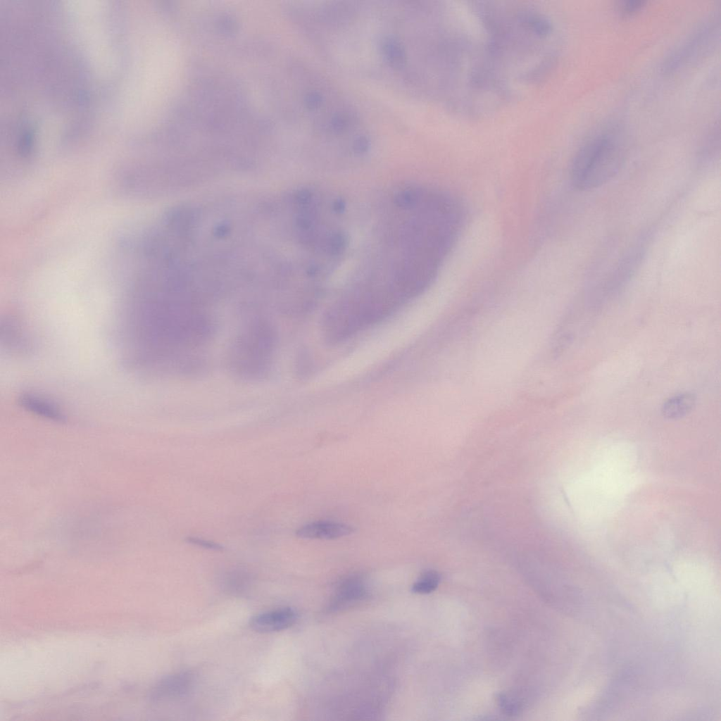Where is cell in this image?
Here are the masks:
<instances>
[{
    "label": "cell",
    "instance_id": "4fadbf2b",
    "mask_svg": "<svg viewBox=\"0 0 721 721\" xmlns=\"http://www.w3.org/2000/svg\"><path fill=\"white\" fill-rule=\"evenodd\" d=\"M644 4L643 0L624 1L620 6V11L623 15H630L639 11Z\"/></svg>",
    "mask_w": 721,
    "mask_h": 721
},
{
    "label": "cell",
    "instance_id": "ba28073f",
    "mask_svg": "<svg viewBox=\"0 0 721 721\" xmlns=\"http://www.w3.org/2000/svg\"><path fill=\"white\" fill-rule=\"evenodd\" d=\"M19 401L23 407L37 415L54 421L64 420V415L58 406L43 397L27 394L22 395Z\"/></svg>",
    "mask_w": 721,
    "mask_h": 721
},
{
    "label": "cell",
    "instance_id": "5bb4252c",
    "mask_svg": "<svg viewBox=\"0 0 721 721\" xmlns=\"http://www.w3.org/2000/svg\"><path fill=\"white\" fill-rule=\"evenodd\" d=\"M185 541L191 544L210 550L220 551L223 548L220 544L196 537H188Z\"/></svg>",
    "mask_w": 721,
    "mask_h": 721
},
{
    "label": "cell",
    "instance_id": "30bf717a",
    "mask_svg": "<svg viewBox=\"0 0 721 721\" xmlns=\"http://www.w3.org/2000/svg\"><path fill=\"white\" fill-rule=\"evenodd\" d=\"M252 576L244 568H234L226 572L222 578L223 587L232 594L244 592L251 584Z\"/></svg>",
    "mask_w": 721,
    "mask_h": 721
},
{
    "label": "cell",
    "instance_id": "3957f363",
    "mask_svg": "<svg viewBox=\"0 0 721 721\" xmlns=\"http://www.w3.org/2000/svg\"><path fill=\"white\" fill-rule=\"evenodd\" d=\"M194 681V675L190 671L168 675L156 684L151 692V698L155 701L180 698L192 690Z\"/></svg>",
    "mask_w": 721,
    "mask_h": 721
},
{
    "label": "cell",
    "instance_id": "7a4b0ae2",
    "mask_svg": "<svg viewBox=\"0 0 721 721\" xmlns=\"http://www.w3.org/2000/svg\"><path fill=\"white\" fill-rule=\"evenodd\" d=\"M653 234L651 230L642 232L619 259L613 268L608 282L610 290H618L634 277L646 257Z\"/></svg>",
    "mask_w": 721,
    "mask_h": 721
},
{
    "label": "cell",
    "instance_id": "9c48e42d",
    "mask_svg": "<svg viewBox=\"0 0 721 721\" xmlns=\"http://www.w3.org/2000/svg\"><path fill=\"white\" fill-rule=\"evenodd\" d=\"M696 399L691 393H681L667 399L662 405L661 413L670 420L681 418L690 413L695 406Z\"/></svg>",
    "mask_w": 721,
    "mask_h": 721
},
{
    "label": "cell",
    "instance_id": "6da1fadb",
    "mask_svg": "<svg viewBox=\"0 0 721 721\" xmlns=\"http://www.w3.org/2000/svg\"><path fill=\"white\" fill-rule=\"evenodd\" d=\"M625 157L622 144L611 132H599L580 147L572 161L570 178L579 190L598 188L620 171Z\"/></svg>",
    "mask_w": 721,
    "mask_h": 721
},
{
    "label": "cell",
    "instance_id": "52a82bcc",
    "mask_svg": "<svg viewBox=\"0 0 721 721\" xmlns=\"http://www.w3.org/2000/svg\"><path fill=\"white\" fill-rule=\"evenodd\" d=\"M349 525L331 521L306 524L296 531L297 537L305 539H334L349 536L354 532Z\"/></svg>",
    "mask_w": 721,
    "mask_h": 721
},
{
    "label": "cell",
    "instance_id": "8fae6325",
    "mask_svg": "<svg viewBox=\"0 0 721 721\" xmlns=\"http://www.w3.org/2000/svg\"><path fill=\"white\" fill-rule=\"evenodd\" d=\"M440 581L439 574L434 570L424 572L413 584L412 591L417 594H425L435 590Z\"/></svg>",
    "mask_w": 721,
    "mask_h": 721
},
{
    "label": "cell",
    "instance_id": "8992f818",
    "mask_svg": "<svg viewBox=\"0 0 721 721\" xmlns=\"http://www.w3.org/2000/svg\"><path fill=\"white\" fill-rule=\"evenodd\" d=\"M366 595L367 588L363 578L358 575L349 576L337 585L330 608H344L363 600Z\"/></svg>",
    "mask_w": 721,
    "mask_h": 721
},
{
    "label": "cell",
    "instance_id": "277c9868",
    "mask_svg": "<svg viewBox=\"0 0 721 721\" xmlns=\"http://www.w3.org/2000/svg\"><path fill=\"white\" fill-rule=\"evenodd\" d=\"M297 617V613L292 608H280L254 615L250 619L249 625L257 632H275L292 626Z\"/></svg>",
    "mask_w": 721,
    "mask_h": 721
},
{
    "label": "cell",
    "instance_id": "7c38bea8",
    "mask_svg": "<svg viewBox=\"0 0 721 721\" xmlns=\"http://www.w3.org/2000/svg\"><path fill=\"white\" fill-rule=\"evenodd\" d=\"M498 704L501 710L507 715L513 716L518 714L522 707L521 701L513 694H500L497 697Z\"/></svg>",
    "mask_w": 721,
    "mask_h": 721
},
{
    "label": "cell",
    "instance_id": "5b68a950",
    "mask_svg": "<svg viewBox=\"0 0 721 721\" xmlns=\"http://www.w3.org/2000/svg\"><path fill=\"white\" fill-rule=\"evenodd\" d=\"M712 32V26L705 25L700 27L668 56L664 65L665 71H671L679 67L688 58L699 51L710 39V35Z\"/></svg>",
    "mask_w": 721,
    "mask_h": 721
},
{
    "label": "cell",
    "instance_id": "9a60e30c",
    "mask_svg": "<svg viewBox=\"0 0 721 721\" xmlns=\"http://www.w3.org/2000/svg\"><path fill=\"white\" fill-rule=\"evenodd\" d=\"M708 151L707 152V154H708ZM710 153H713V146H711V148H710ZM707 154H706V156H704V158H703L702 159V161H702V163H703V162L704 161V160H706V156H707Z\"/></svg>",
    "mask_w": 721,
    "mask_h": 721
}]
</instances>
